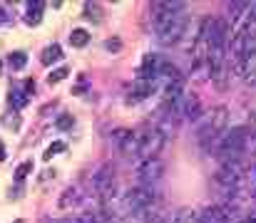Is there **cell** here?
Returning <instances> with one entry per match:
<instances>
[{
  "mask_svg": "<svg viewBox=\"0 0 256 223\" xmlns=\"http://www.w3.org/2000/svg\"><path fill=\"white\" fill-rule=\"evenodd\" d=\"M184 3L177 0H164V3H154L152 5V17H154V32L157 40L169 48V45H177L182 40V35L187 32V13H184Z\"/></svg>",
  "mask_w": 256,
  "mask_h": 223,
  "instance_id": "1",
  "label": "cell"
},
{
  "mask_svg": "<svg viewBox=\"0 0 256 223\" xmlns=\"http://www.w3.org/2000/svg\"><path fill=\"white\" fill-rule=\"evenodd\" d=\"M226 124H229V109L226 107H214L206 117L199 119V124H197V142L209 149V144L226 131Z\"/></svg>",
  "mask_w": 256,
  "mask_h": 223,
  "instance_id": "2",
  "label": "cell"
},
{
  "mask_svg": "<svg viewBox=\"0 0 256 223\" xmlns=\"http://www.w3.org/2000/svg\"><path fill=\"white\" fill-rule=\"evenodd\" d=\"M246 144V129L244 127H234L231 131H224L222 137H217L214 142L209 144V151L214 146V156H219L222 164L224 161H239V154L244 151Z\"/></svg>",
  "mask_w": 256,
  "mask_h": 223,
  "instance_id": "3",
  "label": "cell"
},
{
  "mask_svg": "<svg viewBox=\"0 0 256 223\" xmlns=\"http://www.w3.org/2000/svg\"><path fill=\"white\" fill-rule=\"evenodd\" d=\"M159 201V193L152 186H135L122 196V211L117 216H135L139 211H149L154 208Z\"/></svg>",
  "mask_w": 256,
  "mask_h": 223,
  "instance_id": "4",
  "label": "cell"
},
{
  "mask_svg": "<svg viewBox=\"0 0 256 223\" xmlns=\"http://www.w3.org/2000/svg\"><path fill=\"white\" fill-rule=\"evenodd\" d=\"M95 191L102 201V206H110V201H115L117 196V178H115V166L104 164L97 174H95Z\"/></svg>",
  "mask_w": 256,
  "mask_h": 223,
  "instance_id": "5",
  "label": "cell"
},
{
  "mask_svg": "<svg viewBox=\"0 0 256 223\" xmlns=\"http://www.w3.org/2000/svg\"><path fill=\"white\" fill-rule=\"evenodd\" d=\"M241 178H244V169L239 161H224L217 171V184L229 193V196H237L239 186H241Z\"/></svg>",
  "mask_w": 256,
  "mask_h": 223,
  "instance_id": "6",
  "label": "cell"
},
{
  "mask_svg": "<svg viewBox=\"0 0 256 223\" xmlns=\"http://www.w3.org/2000/svg\"><path fill=\"white\" fill-rule=\"evenodd\" d=\"M139 137H142V142H139V156L142 159H157V154L162 151V146H164V137L159 134V129L154 127V129H149V131H139Z\"/></svg>",
  "mask_w": 256,
  "mask_h": 223,
  "instance_id": "7",
  "label": "cell"
},
{
  "mask_svg": "<svg viewBox=\"0 0 256 223\" xmlns=\"http://www.w3.org/2000/svg\"><path fill=\"white\" fill-rule=\"evenodd\" d=\"M162 174H164V164L159 159H142L137 164V178H139L142 186L157 184L159 178H162Z\"/></svg>",
  "mask_w": 256,
  "mask_h": 223,
  "instance_id": "8",
  "label": "cell"
},
{
  "mask_svg": "<svg viewBox=\"0 0 256 223\" xmlns=\"http://www.w3.org/2000/svg\"><path fill=\"white\" fill-rule=\"evenodd\" d=\"M162 57L159 55H144L142 60V67H139V77L142 80H157L159 77V70H162Z\"/></svg>",
  "mask_w": 256,
  "mask_h": 223,
  "instance_id": "9",
  "label": "cell"
},
{
  "mask_svg": "<svg viewBox=\"0 0 256 223\" xmlns=\"http://www.w3.org/2000/svg\"><path fill=\"white\" fill-rule=\"evenodd\" d=\"M199 223H231V213L226 206H209L199 213Z\"/></svg>",
  "mask_w": 256,
  "mask_h": 223,
  "instance_id": "10",
  "label": "cell"
},
{
  "mask_svg": "<svg viewBox=\"0 0 256 223\" xmlns=\"http://www.w3.org/2000/svg\"><path fill=\"white\" fill-rule=\"evenodd\" d=\"M154 80H142V77H137L135 82H132V89H130V102H142V99H147L149 95L154 92Z\"/></svg>",
  "mask_w": 256,
  "mask_h": 223,
  "instance_id": "11",
  "label": "cell"
},
{
  "mask_svg": "<svg viewBox=\"0 0 256 223\" xmlns=\"http://www.w3.org/2000/svg\"><path fill=\"white\" fill-rule=\"evenodd\" d=\"M139 142H142V137H139V131H127V137L119 142V151L124 154V156H139Z\"/></svg>",
  "mask_w": 256,
  "mask_h": 223,
  "instance_id": "12",
  "label": "cell"
},
{
  "mask_svg": "<svg viewBox=\"0 0 256 223\" xmlns=\"http://www.w3.org/2000/svg\"><path fill=\"white\" fill-rule=\"evenodd\" d=\"M241 80H244L246 84H256V50L244 55V62H241Z\"/></svg>",
  "mask_w": 256,
  "mask_h": 223,
  "instance_id": "13",
  "label": "cell"
},
{
  "mask_svg": "<svg viewBox=\"0 0 256 223\" xmlns=\"http://www.w3.org/2000/svg\"><path fill=\"white\" fill-rule=\"evenodd\" d=\"M82 201V191H80V186H70V189H65V193L60 196V208H72V206H77Z\"/></svg>",
  "mask_w": 256,
  "mask_h": 223,
  "instance_id": "14",
  "label": "cell"
},
{
  "mask_svg": "<svg viewBox=\"0 0 256 223\" xmlns=\"http://www.w3.org/2000/svg\"><path fill=\"white\" fill-rule=\"evenodd\" d=\"M62 60V48L57 42H52V45H48L45 50H42V55H40V62L42 64H52V62H60Z\"/></svg>",
  "mask_w": 256,
  "mask_h": 223,
  "instance_id": "15",
  "label": "cell"
},
{
  "mask_svg": "<svg viewBox=\"0 0 256 223\" xmlns=\"http://www.w3.org/2000/svg\"><path fill=\"white\" fill-rule=\"evenodd\" d=\"M42 8H45V3H40V0H35V3H28V15H25V22H28V25H37V22L42 20Z\"/></svg>",
  "mask_w": 256,
  "mask_h": 223,
  "instance_id": "16",
  "label": "cell"
},
{
  "mask_svg": "<svg viewBox=\"0 0 256 223\" xmlns=\"http://www.w3.org/2000/svg\"><path fill=\"white\" fill-rule=\"evenodd\" d=\"M172 223H199V213L194 208H182L172 216Z\"/></svg>",
  "mask_w": 256,
  "mask_h": 223,
  "instance_id": "17",
  "label": "cell"
},
{
  "mask_svg": "<svg viewBox=\"0 0 256 223\" xmlns=\"http://www.w3.org/2000/svg\"><path fill=\"white\" fill-rule=\"evenodd\" d=\"M87 42H90V32L87 30H82V28L72 30V35H70V45H72V48H85Z\"/></svg>",
  "mask_w": 256,
  "mask_h": 223,
  "instance_id": "18",
  "label": "cell"
},
{
  "mask_svg": "<svg viewBox=\"0 0 256 223\" xmlns=\"http://www.w3.org/2000/svg\"><path fill=\"white\" fill-rule=\"evenodd\" d=\"M159 75H164L169 82H174V80H182V75H179V67L177 64H172V62H162V70H159Z\"/></svg>",
  "mask_w": 256,
  "mask_h": 223,
  "instance_id": "19",
  "label": "cell"
},
{
  "mask_svg": "<svg viewBox=\"0 0 256 223\" xmlns=\"http://www.w3.org/2000/svg\"><path fill=\"white\" fill-rule=\"evenodd\" d=\"M8 102H10L15 109H23V107L28 104V95L23 92V89H13L10 97H8Z\"/></svg>",
  "mask_w": 256,
  "mask_h": 223,
  "instance_id": "20",
  "label": "cell"
},
{
  "mask_svg": "<svg viewBox=\"0 0 256 223\" xmlns=\"http://www.w3.org/2000/svg\"><path fill=\"white\" fill-rule=\"evenodd\" d=\"M85 17H90V20L100 22V20H102V10H100V5H97V3H85Z\"/></svg>",
  "mask_w": 256,
  "mask_h": 223,
  "instance_id": "21",
  "label": "cell"
},
{
  "mask_svg": "<svg viewBox=\"0 0 256 223\" xmlns=\"http://www.w3.org/2000/svg\"><path fill=\"white\" fill-rule=\"evenodd\" d=\"M25 64H28V55L25 52H13L10 55V67L13 70H23Z\"/></svg>",
  "mask_w": 256,
  "mask_h": 223,
  "instance_id": "22",
  "label": "cell"
},
{
  "mask_svg": "<svg viewBox=\"0 0 256 223\" xmlns=\"http://www.w3.org/2000/svg\"><path fill=\"white\" fill-rule=\"evenodd\" d=\"M28 174H33V161H23V164L17 166V171H15V181H17V184H20V181H25Z\"/></svg>",
  "mask_w": 256,
  "mask_h": 223,
  "instance_id": "23",
  "label": "cell"
},
{
  "mask_svg": "<svg viewBox=\"0 0 256 223\" xmlns=\"http://www.w3.org/2000/svg\"><path fill=\"white\" fill-rule=\"evenodd\" d=\"M244 10H249L246 3H231V5H229V20H231V22L239 20V17H241L239 13H244Z\"/></svg>",
  "mask_w": 256,
  "mask_h": 223,
  "instance_id": "24",
  "label": "cell"
},
{
  "mask_svg": "<svg viewBox=\"0 0 256 223\" xmlns=\"http://www.w3.org/2000/svg\"><path fill=\"white\" fill-rule=\"evenodd\" d=\"M68 149V144L65 142H52L50 146H48V151H45V161H50L55 154H60V151H65Z\"/></svg>",
  "mask_w": 256,
  "mask_h": 223,
  "instance_id": "25",
  "label": "cell"
},
{
  "mask_svg": "<svg viewBox=\"0 0 256 223\" xmlns=\"http://www.w3.org/2000/svg\"><path fill=\"white\" fill-rule=\"evenodd\" d=\"M70 75V70H68V67H57V70H52V75L48 77V82L50 84H57V82H62V80H65Z\"/></svg>",
  "mask_w": 256,
  "mask_h": 223,
  "instance_id": "26",
  "label": "cell"
},
{
  "mask_svg": "<svg viewBox=\"0 0 256 223\" xmlns=\"http://www.w3.org/2000/svg\"><path fill=\"white\" fill-rule=\"evenodd\" d=\"M72 124H75V119H72V114H62L60 119H57V129H72Z\"/></svg>",
  "mask_w": 256,
  "mask_h": 223,
  "instance_id": "27",
  "label": "cell"
},
{
  "mask_svg": "<svg viewBox=\"0 0 256 223\" xmlns=\"http://www.w3.org/2000/svg\"><path fill=\"white\" fill-rule=\"evenodd\" d=\"M104 48L112 50V52H117V50L122 48V42H119V40H107V42H104Z\"/></svg>",
  "mask_w": 256,
  "mask_h": 223,
  "instance_id": "28",
  "label": "cell"
},
{
  "mask_svg": "<svg viewBox=\"0 0 256 223\" xmlns=\"http://www.w3.org/2000/svg\"><path fill=\"white\" fill-rule=\"evenodd\" d=\"M35 92V82L33 80H25V95H33Z\"/></svg>",
  "mask_w": 256,
  "mask_h": 223,
  "instance_id": "29",
  "label": "cell"
},
{
  "mask_svg": "<svg viewBox=\"0 0 256 223\" xmlns=\"http://www.w3.org/2000/svg\"><path fill=\"white\" fill-rule=\"evenodd\" d=\"M0 161H5V144L0 142Z\"/></svg>",
  "mask_w": 256,
  "mask_h": 223,
  "instance_id": "30",
  "label": "cell"
},
{
  "mask_svg": "<svg viewBox=\"0 0 256 223\" xmlns=\"http://www.w3.org/2000/svg\"><path fill=\"white\" fill-rule=\"evenodd\" d=\"M241 223H256V218H246V221H241Z\"/></svg>",
  "mask_w": 256,
  "mask_h": 223,
  "instance_id": "31",
  "label": "cell"
},
{
  "mask_svg": "<svg viewBox=\"0 0 256 223\" xmlns=\"http://www.w3.org/2000/svg\"><path fill=\"white\" fill-rule=\"evenodd\" d=\"M15 223H23V221H15Z\"/></svg>",
  "mask_w": 256,
  "mask_h": 223,
  "instance_id": "32",
  "label": "cell"
}]
</instances>
